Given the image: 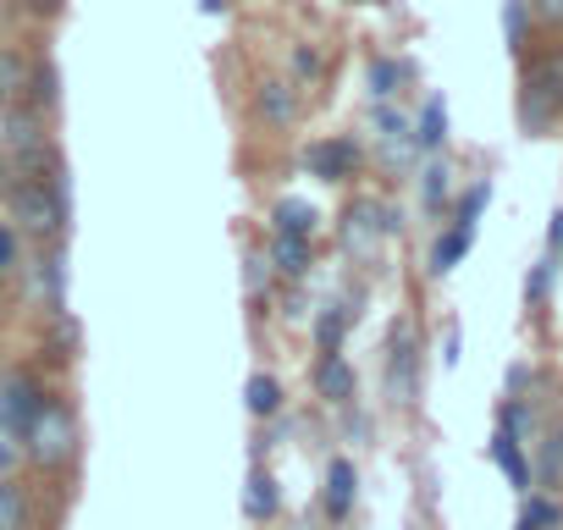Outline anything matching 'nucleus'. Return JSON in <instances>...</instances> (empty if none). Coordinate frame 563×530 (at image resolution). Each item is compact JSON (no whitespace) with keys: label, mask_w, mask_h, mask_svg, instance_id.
Masks as SVG:
<instances>
[{"label":"nucleus","mask_w":563,"mask_h":530,"mask_svg":"<svg viewBox=\"0 0 563 530\" xmlns=\"http://www.w3.org/2000/svg\"><path fill=\"white\" fill-rule=\"evenodd\" d=\"M448 194H453L448 166H442V161H431V166H426V210H431V216H442V210H448Z\"/></svg>","instance_id":"4be33fe9"},{"label":"nucleus","mask_w":563,"mask_h":530,"mask_svg":"<svg viewBox=\"0 0 563 530\" xmlns=\"http://www.w3.org/2000/svg\"><path fill=\"white\" fill-rule=\"evenodd\" d=\"M271 265L282 277H305L310 265H316V238H288V232H271Z\"/></svg>","instance_id":"4468645a"},{"label":"nucleus","mask_w":563,"mask_h":530,"mask_svg":"<svg viewBox=\"0 0 563 530\" xmlns=\"http://www.w3.org/2000/svg\"><path fill=\"white\" fill-rule=\"evenodd\" d=\"M243 393H249V415H254V420H276V415H282V404H288V398H282V382H276V376H265V371H260V376H249V387H243Z\"/></svg>","instance_id":"6ab92c4d"},{"label":"nucleus","mask_w":563,"mask_h":530,"mask_svg":"<svg viewBox=\"0 0 563 530\" xmlns=\"http://www.w3.org/2000/svg\"><path fill=\"white\" fill-rule=\"evenodd\" d=\"M12 288H23L29 310H40L45 321L51 316H67V243L29 249V260H23V272H18Z\"/></svg>","instance_id":"7ed1b4c3"},{"label":"nucleus","mask_w":563,"mask_h":530,"mask_svg":"<svg viewBox=\"0 0 563 530\" xmlns=\"http://www.w3.org/2000/svg\"><path fill=\"white\" fill-rule=\"evenodd\" d=\"M12 7H18L23 18H62L67 0H12Z\"/></svg>","instance_id":"bb28decb"},{"label":"nucleus","mask_w":563,"mask_h":530,"mask_svg":"<svg viewBox=\"0 0 563 530\" xmlns=\"http://www.w3.org/2000/svg\"><path fill=\"white\" fill-rule=\"evenodd\" d=\"M420 371H426V360H420V332H415V321L404 316V321L387 332V398L404 404V409H415V404H420Z\"/></svg>","instance_id":"20e7f679"},{"label":"nucleus","mask_w":563,"mask_h":530,"mask_svg":"<svg viewBox=\"0 0 563 530\" xmlns=\"http://www.w3.org/2000/svg\"><path fill=\"white\" fill-rule=\"evenodd\" d=\"M360 321V310H349V305H332L321 321H316V349L321 354H343V332Z\"/></svg>","instance_id":"aec40b11"},{"label":"nucleus","mask_w":563,"mask_h":530,"mask_svg":"<svg viewBox=\"0 0 563 530\" xmlns=\"http://www.w3.org/2000/svg\"><path fill=\"white\" fill-rule=\"evenodd\" d=\"M563 122V56H530L519 73V128L525 139H547Z\"/></svg>","instance_id":"f03ea898"},{"label":"nucleus","mask_w":563,"mask_h":530,"mask_svg":"<svg viewBox=\"0 0 563 530\" xmlns=\"http://www.w3.org/2000/svg\"><path fill=\"white\" fill-rule=\"evenodd\" d=\"M354 486H360L354 459H332V470H327V514H332V519H343V514L354 508Z\"/></svg>","instance_id":"dca6fc26"},{"label":"nucleus","mask_w":563,"mask_h":530,"mask_svg":"<svg viewBox=\"0 0 563 530\" xmlns=\"http://www.w3.org/2000/svg\"><path fill=\"white\" fill-rule=\"evenodd\" d=\"M354 387H360V376H354V365H349L343 354H321V360H316V393H321L327 404H349Z\"/></svg>","instance_id":"f8f14e48"},{"label":"nucleus","mask_w":563,"mask_h":530,"mask_svg":"<svg viewBox=\"0 0 563 530\" xmlns=\"http://www.w3.org/2000/svg\"><path fill=\"white\" fill-rule=\"evenodd\" d=\"M393 232H398V221H393V210L382 199H349V210H343V249L354 260H376Z\"/></svg>","instance_id":"39448f33"},{"label":"nucleus","mask_w":563,"mask_h":530,"mask_svg":"<svg viewBox=\"0 0 563 530\" xmlns=\"http://www.w3.org/2000/svg\"><path fill=\"white\" fill-rule=\"evenodd\" d=\"M34 525H45V492L34 486V475L0 481V530H34Z\"/></svg>","instance_id":"6e6552de"},{"label":"nucleus","mask_w":563,"mask_h":530,"mask_svg":"<svg viewBox=\"0 0 563 530\" xmlns=\"http://www.w3.org/2000/svg\"><path fill=\"white\" fill-rule=\"evenodd\" d=\"M51 387L56 382L40 365H7V371H0V420H7L12 431H23L34 420V409L45 404Z\"/></svg>","instance_id":"423d86ee"},{"label":"nucleus","mask_w":563,"mask_h":530,"mask_svg":"<svg viewBox=\"0 0 563 530\" xmlns=\"http://www.w3.org/2000/svg\"><path fill=\"white\" fill-rule=\"evenodd\" d=\"M442 139H448V117H442V106L431 100L426 117H420V128H415V144H420V150H437Z\"/></svg>","instance_id":"5701e85b"},{"label":"nucleus","mask_w":563,"mask_h":530,"mask_svg":"<svg viewBox=\"0 0 563 530\" xmlns=\"http://www.w3.org/2000/svg\"><path fill=\"white\" fill-rule=\"evenodd\" d=\"M12 475H29V448H23V431L0 420V481H12Z\"/></svg>","instance_id":"412c9836"},{"label":"nucleus","mask_w":563,"mask_h":530,"mask_svg":"<svg viewBox=\"0 0 563 530\" xmlns=\"http://www.w3.org/2000/svg\"><path fill=\"white\" fill-rule=\"evenodd\" d=\"M34 139H51V117L34 111V106H7L0 100V161H7L12 150L34 144Z\"/></svg>","instance_id":"9b49d317"},{"label":"nucleus","mask_w":563,"mask_h":530,"mask_svg":"<svg viewBox=\"0 0 563 530\" xmlns=\"http://www.w3.org/2000/svg\"><path fill=\"white\" fill-rule=\"evenodd\" d=\"M530 7V18L541 23V29H558L563 34V0H525Z\"/></svg>","instance_id":"a878e982"},{"label":"nucleus","mask_w":563,"mask_h":530,"mask_svg":"<svg viewBox=\"0 0 563 530\" xmlns=\"http://www.w3.org/2000/svg\"><path fill=\"white\" fill-rule=\"evenodd\" d=\"M23 260H29V238L12 227V216H0V288H12V283H18Z\"/></svg>","instance_id":"a211bd4d"},{"label":"nucleus","mask_w":563,"mask_h":530,"mask_svg":"<svg viewBox=\"0 0 563 530\" xmlns=\"http://www.w3.org/2000/svg\"><path fill=\"white\" fill-rule=\"evenodd\" d=\"M470 238H475V227H464V221H448V232H437V243H431V277L453 272V265L470 254Z\"/></svg>","instance_id":"2eb2a0df"},{"label":"nucleus","mask_w":563,"mask_h":530,"mask_svg":"<svg viewBox=\"0 0 563 530\" xmlns=\"http://www.w3.org/2000/svg\"><path fill=\"white\" fill-rule=\"evenodd\" d=\"M271 216H276L271 232H288V238H316V227H321L316 205H305V199H276Z\"/></svg>","instance_id":"f3484780"},{"label":"nucleus","mask_w":563,"mask_h":530,"mask_svg":"<svg viewBox=\"0 0 563 530\" xmlns=\"http://www.w3.org/2000/svg\"><path fill=\"white\" fill-rule=\"evenodd\" d=\"M305 111V89L294 78H260L254 84V117L265 128H294Z\"/></svg>","instance_id":"1a4fd4ad"},{"label":"nucleus","mask_w":563,"mask_h":530,"mask_svg":"<svg viewBox=\"0 0 563 530\" xmlns=\"http://www.w3.org/2000/svg\"><path fill=\"white\" fill-rule=\"evenodd\" d=\"M321 73H327L321 51H294V84H299V89H305V84H321Z\"/></svg>","instance_id":"b1692460"},{"label":"nucleus","mask_w":563,"mask_h":530,"mask_svg":"<svg viewBox=\"0 0 563 530\" xmlns=\"http://www.w3.org/2000/svg\"><path fill=\"white\" fill-rule=\"evenodd\" d=\"M23 448H29V475L45 481V486H62L73 492L78 470H84V409L67 387H51L45 404L34 409V420L23 426Z\"/></svg>","instance_id":"f257e3e1"},{"label":"nucleus","mask_w":563,"mask_h":530,"mask_svg":"<svg viewBox=\"0 0 563 530\" xmlns=\"http://www.w3.org/2000/svg\"><path fill=\"white\" fill-rule=\"evenodd\" d=\"M0 371H7V360H0Z\"/></svg>","instance_id":"cd10ccee"},{"label":"nucleus","mask_w":563,"mask_h":530,"mask_svg":"<svg viewBox=\"0 0 563 530\" xmlns=\"http://www.w3.org/2000/svg\"><path fill=\"white\" fill-rule=\"evenodd\" d=\"M34 78H40V56L0 40V100L7 106H34Z\"/></svg>","instance_id":"9d476101"},{"label":"nucleus","mask_w":563,"mask_h":530,"mask_svg":"<svg viewBox=\"0 0 563 530\" xmlns=\"http://www.w3.org/2000/svg\"><path fill=\"white\" fill-rule=\"evenodd\" d=\"M541 525H558V503L530 497V503H525V514H519V530H541Z\"/></svg>","instance_id":"393cba45"},{"label":"nucleus","mask_w":563,"mask_h":530,"mask_svg":"<svg viewBox=\"0 0 563 530\" xmlns=\"http://www.w3.org/2000/svg\"><path fill=\"white\" fill-rule=\"evenodd\" d=\"M360 166H365V150H360V139H349V133H327V139H310V144H305V172L321 177V183H332V188L354 183Z\"/></svg>","instance_id":"0eeeda50"},{"label":"nucleus","mask_w":563,"mask_h":530,"mask_svg":"<svg viewBox=\"0 0 563 530\" xmlns=\"http://www.w3.org/2000/svg\"><path fill=\"white\" fill-rule=\"evenodd\" d=\"M282 514V492L271 470H249V492H243V519L249 525H271Z\"/></svg>","instance_id":"ddd939ff"},{"label":"nucleus","mask_w":563,"mask_h":530,"mask_svg":"<svg viewBox=\"0 0 563 530\" xmlns=\"http://www.w3.org/2000/svg\"><path fill=\"white\" fill-rule=\"evenodd\" d=\"M34 530H45V525H34Z\"/></svg>","instance_id":"c85d7f7f"}]
</instances>
